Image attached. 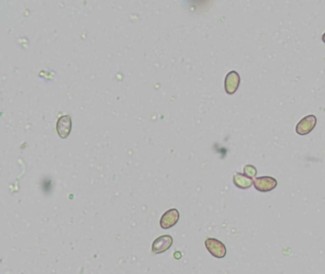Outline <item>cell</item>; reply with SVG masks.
<instances>
[{
    "mask_svg": "<svg viewBox=\"0 0 325 274\" xmlns=\"http://www.w3.org/2000/svg\"><path fill=\"white\" fill-rule=\"evenodd\" d=\"M205 247L207 251L217 259L224 258L227 253L225 245L215 238H207L205 240Z\"/></svg>",
    "mask_w": 325,
    "mask_h": 274,
    "instance_id": "6da1fadb",
    "label": "cell"
},
{
    "mask_svg": "<svg viewBox=\"0 0 325 274\" xmlns=\"http://www.w3.org/2000/svg\"><path fill=\"white\" fill-rule=\"evenodd\" d=\"M173 242V237L167 234L157 238L152 244V253L155 254H161L167 252L172 247Z\"/></svg>",
    "mask_w": 325,
    "mask_h": 274,
    "instance_id": "7a4b0ae2",
    "label": "cell"
},
{
    "mask_svg": "<svg viewBox=\"0 0 325 274\" xmlns=\"http://www.w3.org/2000/svg\"><path fill=\"white\" fill-rule=\"evenodd\" d=\"M72 130V118L70 115L65 114L58 118L56 122V131L59 137L65 139L69 137Z\"/></svg>",
    "mask_w": 325,
    "mask_h": 274,
    "instance_id": "3957f363",
    "label": "cell"
},
{
    "mask_svg": "<svg viewBox=\"0 0 325 274\" xmlns=\"http://www.w3.org/2000/svg\"><path fill=\"white\" fill-rule=\"evenodd\" d=\"M180 220V212L177 209L168 210L163 213L162 218L160 220L161 228L163 230H169L174 227Z\"/></svg>",
    "mask_w": 325,
    "mask_h": 274,
    "instance_id": "277c9868",
    "label": "cell"
},
{
    "mask_svg": "<svg viewBox=\"0 0 325 274\" xmlns=\"http://www.w3.org/2000/svg\"><path fill=\"white\" fill-rule=\"evenodd\" d=\"M317 124V117L314 114H309L303 117L296 126V131L300 135H306L311 132Z\"/></svg>",
    "mask_w": 325,
    "mask_h": 274,
    "instance_id": "5b68a950",
    "label": "cell"
},
{
    "mask_svg": "<svg viewBox=\"0 0 325 274\" xmlns=\"http://www.w3.org/2000/svg\"><path fill=\"white\" fill-rule=\"evenodd\" d=\"M254 186L256 190L261 192L271 191L278 186V181L271 176H260L255 178L254 181Z\"/></svg>",
    "mask_w": 325,
    "mask_h": 274,
    "instance_id": "8992f818",
    "label": "cell"
},
{
    "mask_svg": "<svg viewBox=\"0 0 325 274\" xmlns=\"http://www.w3.org/2000/svg\"><path fill=\"white\" fill-rule=\"evenodd\" d=\"M239 84H240V76L238 73H236L235 71H231L227 73L224 80V88L225 91L228 94L235 93L239 87Z\"/></svg>",
    "mask_w": 325,
    "mask_h": 274,
    "instance_id": "52a82bcc",
    "label": "cell"
},
{
    "mask_svg": "<svg viewBox=\"0 0 325 274\" xmlns=\"http://www.w3.org/2000/svg\"><path fill=\"white\" fill-rule=\"evenodd\" d=\"M233 181H234V184H235V187H237L238 189H241V190H247L249 188L252 187V185H254L253 179L243 173H240V172H236L234 177H233Z\"/></svg>",
    "mask_w": 325,
    "mask_h": 274,
    "instance_id": "ba28073f",
    "label": "cell"
},
{
    "mask_svg": "<svg viewBox=\"0 0 325 274\" xmlns=\"http://www.w3.org/2000/svg\"><path fill=\"white\" fill-rule=\"evenodd\" d=\"M243 170H244V174L251 177V178L256 175V169L252 165H246L244 167Z\"/></svg>",
    "mask_w": 325,
    "mask_h": 274,
    "instance_id": "9c48e42d",
    "label": "cell"
},
{
    "mask_svg": "<svg viewBox=\"0 0 325 274\" xmlns=\"http://www.w3.org/2000/svg\"><path fill=\"white\" fill-rule=\"evenodd\" d=\"M323 41L325 43V33L323 35Z\"/></svg>",
    "mask_w": 325,
    "mask_h": 274,
    "instance_id": "30bf717a",
    "label": "cell"
}]
</instances>
